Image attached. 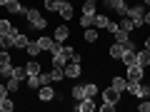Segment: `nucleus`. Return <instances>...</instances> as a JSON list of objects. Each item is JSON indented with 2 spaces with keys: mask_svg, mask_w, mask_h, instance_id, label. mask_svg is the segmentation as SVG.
<instances>
[{
  "mask_svg": "<svg viewBox=\"0 0 150 112\" xmlns=\"http://www.w3.org/2000/svg\"><path fill=\"white\" fill-rule=\"evenodd\" d=\"M73 52H75V50L70 48V45H63V43H60L58 48L50 52V60H53V65H60V67H65V65L70 62V57H73Z\"/></svg>",
  "mask_w": 150,
  "mask_h": 112,
  "instance_id": "1",
  "label": "nucleus"
},
{
  "mask_svg": "<svg viewBox=\"0 0 150 112\" xmlns=\"http://www.w3.org/2000/svg\"><path fill=\"white\" fill-rule=\"evenodd\" d=\"M25 18H28V27H33V30H45L48 27V20L43 18V13L38 10V8H28Z\"/></svg>",
  "mask_w": 150,
  "mask_h": 112,
  "instance_id": "2",
  "label": "nucleus"
},
{
  "mask_svg": "<svg viewBox=\"0 0 150 112\" xmlns=\"http://www.w3.org/2000/svg\"><path fill=\"white\" fill-rule=\"evenodd\" d=\"M125 15L135 22V27H143V15H145V5L143 3H135V5H128V13Z\"/></svg>",
  "mask_w": 150,
  "mask_h": 112,
  "instance_id": "3",
  "label": "nucleus"
},
{
  "mask_svg": "<svg viewBox=\"0 0 150 112\" xmlns=\"http://www.w3.org/2000/svg\"><path fill=\"white\" fill-rule=\"evenodd\" d=\"M103 8L123 18L125 13H128V0H103Z\"/></svg>",
  "mask_w": 150,
  "mask_h": 112,
  "instance_id": "4",
  "label": "nucleus"
},
{
  "mask_svg": "<svg viewBox=\"0 0 150 112\" xmlns=\"http://www.w3.org/2000/svg\"><path fill=\"white\" fill-rule=\"evenodd\" d=\"M125 77H128L130 82H143L145 80V67H140L138 62L128 65V67H125Z\"/></svg>",
  "mask_w": 150,
  "mask_h": 112,
  "instance_id": "5",
  "label": "nucleus"
},
{
  "mask_svg": "<svg viewBox=\"0 0 150 112\" xmlns=\"http://www.w3.org/2000/svg\"><path fill=\"white\" fill-rule=\"evenodd\" d=\"M80 75H83V67H80L78 60H70V62L65 65V77H68V80H78Z\"/></svg>",
  "mask_w": 150,
  "mask_h": 112,
  "instance_id": "6",
  "label": "nucleus"
},
{
  "mask_svg": "<svg viewBox=\"0 0 150 112\" xmlns=\"http://www.w3.org/2000/svg\"><path fill=\"white\" fill-rule=\"evenodd\" d=\"M35 43L40 45V50H43V52H53V50L60 45V43H55V37H50V35H43V37H38Z\"/></svg>",
  "mask_w": 150,
  "mask_h": 112,
  "instance_id": "7",
  "label": "nucleus"
},
{
  "mask_svg": "<svg viewBox=\"0 0 150 112\" xmlns=\"http://www.w3.org/2000/svg\"><path fill=\"white\" fill-rule=\"evenodd\" d=\"M120 95H123V92H118L115 87H108V90H103V102H110V105H120Z\"/></svg>",
  "mask_w": 150,
  "mask_h": 112,
  "instance_id": "8",
  "label": "nucleus"
},
{
  "mask_svg": "<svg viewBox=\"0 0 150 112\" xmlns=\"http://www.w3.org/2000/svg\"><path fill=\"white\" fill-rule=\"evenodd\" d=\"M75 112H95V100H93V97H83V100L75 105Z\"/></svg>",
  "mask_w": 150,
  "mask_h": 112,
  "instance_id": "9",
  "label": "nucleus"
},
{
  "mask_svg": "<svg viewBox=\"0 0 150 112\" xmlns=\"http://www.w3.org/2000/svg\"><path fill=\"white\" fill-rule=\"evenodd\" d=\"M53 97H55V87L53 85H43L40 90H38V100L40 102H50Z\"/></svg>",
  "mask_w": 150,
  "mask_h": 112,
  "instance_id": "10",
  "label": "nucleus"
},
{
  "mask_svg": "<svg viewBox=\"0 0 150 112\" xmlns=\"http://www.w3.org/2000/svg\"><path fill=\"white\" fill-rule=\"evenodd\" d=\"M135 62H138L140 67H145V70H148V67H150V50H148V48L138 50V52H135Z\"/></svg>",
  "mask_w": 150,
  "mask_h": 112,
  "instance_id": "11",
  "label": "nucleus"
},
{
  "mask_svg": "<svg viewBox=\"0 0 150 112\" xmlns=\"http://www.w3.org/2000/svg\"><path fill=\"white\" fill-rule=\"evenodd\" d=\"M5 10L10 13V15H25V10H28V8L23 5L20 0H10V3L5 5Z\"/></svg>",
  "mask_w": 150,
  "mask_h": 112,
  "instance_id": "12",
  "label": "nucleus"
},
{
  "mask_svg": "<svg viewBox=\"0 0 150 112\" xmlns=\"http://www.w3.org/2000/svg\"><path fill=\"white\" fill-rule=\"evenodd\" d=\"M8 32H13V35H18L20 30H18V27L13 25L10 20H8V18H0V35H8Z\"/></svg>",
  "mask_w": 150,
  "mask_h": 112,
  "instance_id": "13",
  "label": "nucleus"
},
{
  "mask_svg": "<svg viewBox=\"0 0 150 112\" xmlns=\"http://www.w3.org/2000/svg\"><path fill=\"white\" fill-rule=\"evenodd\" d=\"M53 37H55V43H65V40L70 37V27H68V25H58Z\"/></svg>",
  "mask_w": 150,
  "mask_h": 112,
  "instance_id": "14",
  "label": "nucleus"
},
{
  "mask_svg": "<svg viewBox=\"0 0 150 112\" xmlns=\"http://www.w3.org/2000/svg\"><path fill=\"white\" fill-rule=\"evenodd\" d=\"M58 15H60V18H63V20H70V18H73V15H75V8H73V5H70V0H65L63 5H60V10H58Z\"/></svg>",
  "mask_w": 150,
  "mask_h": 112,
  "instance_id": "15",
  "label": "nucleus"
},
{
  "mask_svg": "<svg viewBox=\"0 0 150 112\" xmlns=\"http://www.w3.org/2000/svg\"><path fill=\"white\" fill-rule=\"evenodd\" d=\"M15 48V35L8 32V35H0V50H13Z\"/></svg>",
  "mask_w": 150,
  "mask_h": 112,
  "instance_id": "16",
  "label": "nucleus"
},
{
  "mask_svg": "<svg viewBox=\"0 0 150 112\" xmlns=\"http://www.w3.org/2000/svg\"><path fill=\"white\" fill-rule=\"evenodd\" d=\"M110 87H115L118 92H125V87H128V77H120V75H112V80H110Z\"/></svg>",
  "mask_w": 150,
  "mask_h": 112,
  "instance_id": "17",
  "label": "nucleus"
},
{
  "mask_svg": "<svg viewBox=\"0 0 150 112\" xmlns=\"http://www.w3.org/2000/svg\"><path fill=\"white\" fill-rule=\"evenodd\" d=\"M123 52H125V48H123V43H112L110 48H108V55H110L112 60H120V57H123Z\"/></svg>",
  "mask_w": 150,
  "mask_h": 112,
  "instance_id": "18",
  "label": "nucleus"
},
{
  "mask_svg": "<svg viewBox=\"0 0 150 112\" xmlns=\"http://www.w3.org/2000/svg\"><path fill=\"white\" fill-rule=\"evenodd\" d=\"M108 22H110V18L105 15V13H95V20H93V27H98V30H105Z\"/></svg>",
  "mask_w": 150,
  "mask_h": 112,
  "instance_id": "19",
  "label": "nucleus"
},
{
  "mask_svg": "<svg viewBox=\"0 0 150 112\" xmlns=\"http://www.w3.org/2000/svg\"><path fill=\"white\" fill-rule=\"evenodd\" d=\"M25 72H28V75H40V72H43V67H40V62H38V57H30V62H25Z\"/></svg>",
  "mask_w": 150,
  "mask_h": 112,
  "instance_id": "20",
  "label": "nucleus"
},
{
  "mask_svg": "<svg viewBox=\"0 0 150 112\" xmlns=\"http://www.w3.org/2000/svg\"><path fill=\"white\" fill-rule=\"evenodd\" d=\"M50 77H53V82L58 85V82L65 80V67H60V65H53V70H50Z\"/></svg>",
  "mask_w": 150,
  "mask_h": 112,
  "instance_id": "21",
  "label": "nucleus"
},
{
  "mask_svg": "<svg viewBox=\"0 0 150 112\" xmlns=\"http://www.w3.org/2000/svg\"><path fill=\"white\" fill-rule=\"evenodd\" d=\"M83 37H85V43H88V45H93V43L98 45V27H85Z\"/></svg>",
  "mask_w": 150,
  "mask_h": 112,
  "instance_id": "22",
  "label": "nucleus"
},
{
  "mask_svg": "<svg viewBox=\"0 0 150 112\" xmlns=\"http://www.w3.org/2000/svg\"><path fill=\"white\" fill-rule=\"evenodd\" d=\"M118 27H120V30H125V32H133V30H135V22L130 20L128 15H123V18L118 20Z\"/></svg>",
  "mask_w": 150,
  "mask_h": 112,
  "instance_id": "23",
  "label": "nucleus"
},
{
  "mask_svg": "<svg viewBox=\"0 0 150 112\" xmlns=\"http://www.w3.org/2000/svg\"><path fill=\"white\" fill-rule=\"evenodd\" d=\"M63 3H65V0H43V8H45L48 13H58Z\"/></svg>",
  "mask_w": 150,
  "mask_h": 112,
  "instance_id": "24",
  "label": "nucleus"
},
{
  "mask_svg": "<svg viewBox=\"0 0 150 112\" xmlns=\"http://www.w3.org/2000/svg\"><path fill=\"white\" fill-rule=\"evenodd\" d=\"M70 95H73L75 102H80L83 97H85V85H73L70 87Z\"/></svg>",
  "mask_w": 150,
  "mask_h": 112,
  "instance_id": "25",
  "label": "nucleus"
},
{
  "mask_svg": "<svg viewBox=\"0 0 150 112\" xmlns=\"http://www.w3.org/2000/svg\"><path fill=\"white\" fill-rule=\"evenodd\" d=\"M28 43H30V37H28L25 32H18L15 35V50H25Z\"/></svg>",
  "mask_w": 150,
  "mask_h": 112,
  "instance_id": "26",
  "label": "nucleus"
},
{
  "mask_svg": "<svg viewBox=\"0 0 150 112\" xmlns=\"http://www.w3.org/2000/svg\"><path fill=\"white\" fill-rule=\"evenodd\" d=\"M13 77H15V80H28V72H25V65H15V67H13Z\"/></svg>",
  "mask_w": 150,
  "mask_h": 112,
  "instance_id": "27",
  "label": "nucleus"
},
{
  "mask_svg": "<svg viewBox=\"0 0 150 112\" xmlns=\"http://www.w3.org/2000/svg\"><path fill=\"white\" fill-rule=\"evenodd\" d=\"M20 85H23V82H20V80H15V77H8V80H5V87H8V92H10V95L20 90Z\"/></svg>",
  "mask_w": 150,
  "mask_h": 112,
  "instance_id": "28",
  "label": "nucleus"
},
{
  "mask_svg": "<svg viewBox=\"0 0 150 112\" xmlns=\"http://www.w3.org/2000/svg\"><path fill=\"white\" fill-rule=\"evenodd\" d=\"M135 52H138V50H125V52H123V57H120V60H123L125 67H128V65H135Z\"/></svg>",
  "mask_w": 150,
  "mask_h": 112,
  "instance_id": "29",
  "label": "nucleus"
},
{
  "mask_svg": "<svg viewBox=\"0 0 150 112\" xmlns=\"http://www.w3.org/2000/svg\"><path fill=\"white\" fill-rule=\"evenodd\" d=\"M98 95H100V90H98L95 82H85V97H93V100H95Z\"/></svg>",
  "mask_w": 150,
  "mask_h": 112,
  "instance_id": "30",
  "label": "nucleus"
},
{
  "mask_svg": "<svg viewBox=\"0 0 150 112\" xmlns=\"http://www.w3.org/2000/svg\"><path fill=\"white\" fill-rule=\"evenodd\" d=\"M13 110H15V102L10 100V95L5 100H0V112H13Z\"/></svg>",
  "mask_w": 150,
  "mask_h": 112,
  "instance_id": "31",
  "label": "nucleus"
},
{
  "mask_svg": "<svg viewBox=\"0 0 150 112\" xmlns=\"http://www.w3.org/2000/svg\"><path fill=\"white\" fill-rule=\"evenodd\" d=\"M28 55H30V57H38V55H40V52H43V50H40V45H38L35 43V40H30V43H28Z\"/></svg>",
  "mask_w": 150,
  "mask_h": 112,
  "instance_id": "32",
  "label": "nucleus"
},
{
  "mask_svg": "<svg viewBox=\"0 0 150 112\" xmlns=\"http://www.w3.org/2000/svg\"><path fill=\"white\" fill-rule=\"evenodd\" d=\"M93 20H95V15H88V13H83L78 22H80V27L85 30V27H93Z\"/></svg>",
  "mask_w": 150,
  "mask_h": 112,
  "instance_id": "33",
  "label": "nucleus"
},
{
  "mask_svg": "<svg viewBox=\"0 0 150 112\" xmlns=\"http://www.w3.org/2000/svg\"><path fill=\"white\" fill-rule=\"evenodd\" d=\"M112 37H115V43H128V40H130V32H125V30H120V27H118V30L112 32Z\"/></svg>",
  "mask_w": 150,
  "mask_h": 112,
  "instance_id": "34",
  "label": "nucleus"
},
{
  "mask_svg": "<svg viewBox=\"0 0 150 112\" xmlns=\"http://www.w3.org/2000/svg\"><path fill=\"white\" fill-rule=\"evenodd\" d=\"M95 0H83V13H88V15H95Z\"/></svg>",
  "mask_w": 150,
  "mask_h": 112,
  "instance_id": "35",
  "label": "nucleus"
},
{
  "mask_svg": "<svg viewBox=\"0 0 150 112\" xmlns=\"http://www.w3.org/2000/svg\"><path fill=\"white\" fill-rule=\"evenodd\" d=\"M138 100H145V97H150V85H143V82H140L138 85Z\"/></svg>",
  "mask_w": 150,
  "mask_h": 112,
  "instance_id": "36",
  "label": "nucleus"
},
{
  "mask_svg": "<svg viewBox=\"0 0 150 112\" xmlns=\"http://www.w3.org/2000/svg\"><path fill=\"white\" fill-rule=\"evenodd\" d=\"M0 77H3V80L13 77V65H0Z\"/></svg>",
  "mask_w": 150,
  "mask_h": 112,
  "instance_id": "37",
  "label": "nucleus"
},
{
  "mask_svg": "<svg viewBox=\"0 0 150 112\" xmlns=\"http://www.w3.org/2000/svg\"><path fill=\"white\" fill-rule=\"evenodd\" d=\"M0 65H13V57H10V50H0Z\"/></svg>",
  "mask_w": 150,
  "mask_h": 112,
  "instance_id": "38",
  "label": "nucleus"
},
{
  "mask_svg": "<svg viewBox=\"0 0 150 112\" xmlns=\"http://www.w3.org/2000/svg\"><path fill=\"white\" fill-rule=\"evenodd\" d=\"M38 80H40V87H43V85H53V77H50V72H40V75H38Z\"/></svg>",
  "mask_w": 150,
  "mask_h": 112,
  "instance_id": "39",
  "label": "nucleus"
},
{
  "mask_svg": "<svg viewBox=\"0 0 150 112\" xmlns=\"http://www.w3.org/2000/svg\"><path fill=\"white\" fill-rule=\"evenodd\" d=\"M115 107H118V105H110V102H105V105H100V112H115Z\"/></svg>",
  "mask_w": 150,
  "mask_h": 112,
  "instance_id": "40",
  "label": "nucleus"
},
{
  "mask_svg": "<svg viewBox=\"0 0 150 112\" xmlns=\"http://www.w3.org/2000/svg\"><path fill=\"white\" fill-rule=\"evenodd\" d=\"M8 95H10V92H8V87L5 85H3V82H0V100H5V97Z\"/></svg>",
  "mask_w": 150,
  "mask_h": 112,
  "instance_id": "41",
  "label": "nucleus"
},
{
  "mask_svg": "<svg viewBox=\"0 0 150 112\" xmlns=\"http://www.w3.org/2000/svg\"><path fill=\"white\" fill-rule=\"evenodd\" d=\"M143 25L150 27V10H145V15H143Z\"/></svg>",
  "mask_w": 150,
  "mask_h": 112,
  "instance_id": "42",
  "label": "nucleus"
},
{
  "mask_svg": "<svg viewBox=\"0 0 150 112\" xmlns=\"http://www.w3.org/2000/svg\"><path fill=\"white\" fill-rule=\"evenodd\" d=\"M143 45H145V48L150 50V37H145V40H143Z\"/></svg>",
  "mask_w": 150,
  "mask_h": 112,
  "instance_id": "43",
  "label": "nucleus"
},
{
  "mask_svg": "<svg viewBox=\"0 0 150 112\" xmlns=\"http://www.w3.org/2000/svg\"><path fill=\"white\" fill-rule=\"evenodd\" d=\"M8 3H10V0H0V5H8Z\"/></svg>",
  "mask_w": 150,
  "mask_h": 112,
  "instance_id": "44",
  "label": "nucleus"
},
{
  "mask_svg": "<svg viewBox=\"0 0 150 112\" xmlns=\"http://www.w3.org/2000/svg\"><path fill=\"white\" fill-rule=\"evenodd\" d=\"M143 5H150V0H143Z\"/></svg>",
  "mask_w": 150,
  "mask_h": 112,
  "instance_id": "45",
  "label": "nucleus"
}]
</instances>
